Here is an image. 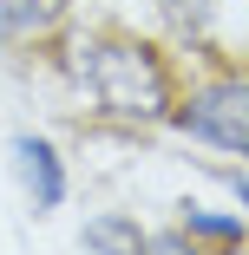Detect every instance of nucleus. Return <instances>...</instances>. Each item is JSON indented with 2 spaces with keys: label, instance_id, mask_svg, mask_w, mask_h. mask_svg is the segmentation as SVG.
I'll return each instance as SVG.
<instances>
[{
  "label": "nucleus",
  "instance_id": "nucleus-1",
  "mask_svg": "<svg viewBox=\"0 0 249 255\" xmlns=\"http://www.w3.org/2000/svg\"><path fill=\"white\" fill-rule=\"evenodd\" d=\"M72 72L92 85L98 112H112V118H131V125H144V118H164V112H171L164 66H158L151 53H144L138 39H92V46H79Z\"/></svg>",
  "mask_w": 249,
  "mask_h": 255
},
{
  "label": "nucleus",
  "instance_id": "nucleus-2",
  "mask_svg": "<svg viewBox=\"0 0 249 255\" xmlns=\"http://www.w3.org/2000/svg\"><path fill=\"white\" fill-rule=\"evenodd\" d=\"M177 125L249 157V79H223V85H210V92H197L190 105L177 112Z\"/></svg>",
  "mask_w": 249,
  "mask_h": 255
},
{
  "label": "nucleus",
  "instance_id": "nucleus-3",
  "mask_svg": "<svg viewBox=\"0 0 249 255\" xmlns=\"http://www.w3.org/2000/svg\"><path fill=\"white\" fill-rule=\"evenodd\" d=\"M13 164H20V177H26V190H33V203H39V210H53V203L66 196L59 150L46 144V137H20V144H13Z\"/></svg>",
  "mask_w": 249,
  "mask_h": 255
},
{
  "label": "nucleus",
  "instance_id": "nucleus-4",
  "mask_svg": "<svg viewBox=\"0 0 249 255\" xmlns=\"http://www.w3.org/2000/svg\"><path fill=\"white\" fill-rule=\"evenodd\" d=\"M66 13V0H0V26L7 33H33V26H53Z\"/></svg>",
  "mask_w": 249,
  "mask_h": 255
},
{
  "label": "nucleus",
  "instance_id": "nucleus-5",
  "mask_svg": "<svg viewBox=\"0 0 249 255\" xmlns=\"http://www.w3.org/2000/svg\"><path fill=\"white\" fill-rule=\"evenodd\" d=\"M85 249H144V236H138L131 223L105 216V223H92V229H85Z\"/></svg>",
  "mask_w": 249,
  "mask_h": 255
},
{
  "label": "nucleus",
  "instance_id": "nucleus-6",
  "mask_svg": "<svg viewBox=\"0 0 249 255\" xmlns=\"http://www.w3.org/2000/svg\"><path fill=\"white\" fill-rule=\"evenodd\" d=\"M184 223H190V236H210V242H243V229H236V223H223V216H204L197 203H184Z\"/></svg>",
  "mask_w": 249,
  "mask_h": 255
},
{
  "label": "nucleus",
  "instance_id": "nucleus-7",
  "mask_svg": "<svg viewBox=\"0 0 249 255\" xmlns=\"http://www.w3.org/2000/svg\"><path fill=\"white\" fill-rule=\"evenodd\" d=\"M164 7H171V20H177V26H197V20L210 13V0H164Z\"/></svg>",
  "mask_w": 249,
  "mask_h": 255
},
{
  "label": "nucleus",
  "instance_id": "nucleus-8",
  "mask_svg": "<svg viewBox=\"0 0 249 255\" xmlns=\"http://www.w3.org/2000/svg\"><path fill=\"white\" fill-rule=\"evenodd\" d=\"M236 196H243V203H249V177H236Z\"/></svg>",
  "mask_w": 249,
  "mask_h": 255
}]
</instances>
